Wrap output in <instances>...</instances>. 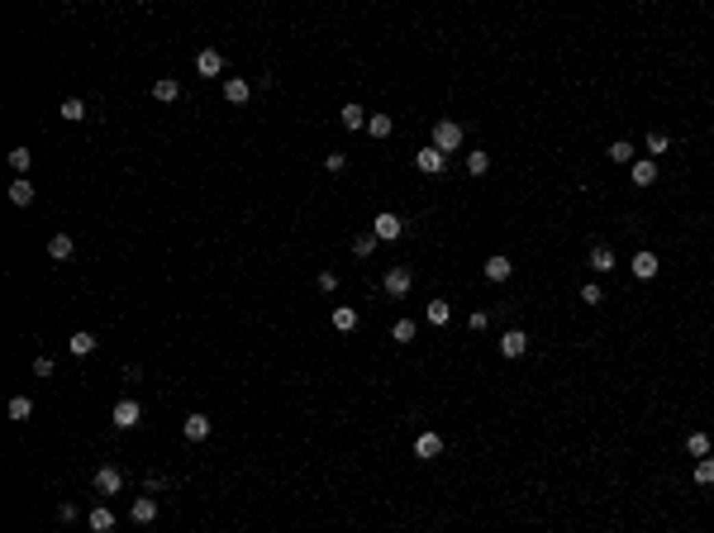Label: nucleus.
Returning <instances> with one entry per match:
<instances>
[{
    "instance_id": "72a5a7b5",
    "label": "nucleus",
    "mask_w": 714,
    "mask_h": 533,
    "mask_svg": "<svg viewBox=\"0 0 714 533\" xmlns=\"http://www.w3.org/2000/svg\"><path fill=\"white\" fill-rule=\"evenodd\" d=\"M696 481H700V486H714V457H700V462H696Z\"/></svg>"
},
{
    "instance_id": "4468645a",
    "label": "nucleus",
    "mask_w": 714,
    "mask_h": 533,
    "mask_svg": "<svg viewBox=\"0 0 714 533\" xmlns=\"http://www.w3.org/2000/svg\"><path fill=\"white\" fill-rule=\"evenodd\" d=\"M248 96H253V86H248L243 77H229V81H224V101H229V105H243Z\"/></svg>"
},
{
    "instance_id": "f704fd0d",
    "label": "nucleus",
    "mask_w": 714,
    "mask_h": 533,
    "mask_svg": "<svg viewBox=\"0 0 714 533\" xmlns=\"http://www.w3.org/2000/svg\"><path fill=\"white\" fill-rule=\"evenodd\" d=\"M667 148H672V138H667L662 129H652V133H648V153H667Z\"/></svg>"
},
{
    "instance_id": "e433bc0d",
    "label": "nucleus",
    "mask_w": 714,
    "mask_h": 533,
    "mask_svg": "<svg viewBox=\"0 0 714 533\" xmlns=\"http://www.w3.org/2000/svg\"><path fill=\"white\" fill-rule=\"evenodd\" d=\"M343 167H348V157H343V153H329V157H324V172H333V177H338Z\"/></svg>"
},
{
    "instance_id": "1a4fd4ad",
    "label": "nucleus",
    "mask_w": 714,
    "mask_h": 533,
    "mask_svg": "<svg viewBox=\"0 0 714 533\" xmlns=\"http://www.w3.org/2000/svg\"><path fill=\"white\" fill-rule=\"evenodd\" d=\"M628 177H633V186H652V181H657V162H652V157H638V162L628 167Z\"/></svg>"
},
{
    "instance_id": "a19ab883",
    "label": "nucleus",
    "mask_w": 714,
    "mask_h": 533,
    "mask_svg": "<svg viewBox=\"0 0 714 533\" xmlns=\"http://www.w3.org/2000/svg\"><path fill=\"white\" fill-rule=\"evenodd\" d=\"M58 519H62V524H72V519H77V505H72V500H62V505H58Z\"/></svg>"
},
{
    "instance_id": "393cba45",
    "label": "nucleus",
    "mask_w": 714,
    "mask_h": 533,
    "mask_svg": "<svg viewBox=\"0 0 714 533\" xmlns=\"http://www.w3.org/2000/svg\"><path fill=\"white\" fill-rule=\"evenodd\" d=\"M58 114H62V119H67V124H77V119H86V101H81V96H67V101H62V109H58Z\"/></svg>"
},
{
    "instance_id": "473e14b6",
    "label": "nucleus",
    "mask_w": 714,
    "mask_h": 533,
    "mask_svg": "<svg viewBox=\"0 0 714 533\" xmlns=\"http://www.w3.org/2000/svg\"><path fill=\"white\" fill-rule=\"evenodd\" d=\"M414 333H419L414 320H396V328H391V338H396V343H414Z\"/></svg>"
},
{
    "instance_id": "79ce46f5",
    "label": "nucleus",
    "mask_w": 714,
    "mask_h": 533,
    "mask_svg": "<svg viewBox=\"0 0 714 533\" xmlns=\"http://www.w3.org/2000/svg\"><path fill=\"white\" fill-rule=\"evenodd\" d=\"M467 324H472V328H486V324H491V315H486V310H472V320H467Z\"/></svg>"
},
{
    "instance_id": "c756f323",
    "label": "nucleus",
    "mask_w": 714,
    "mask_h": 533,
    "mask_svg": "<svg viewBox=\"0 0 714 533\" xmlns=\"http://www.w3.org/2000/svg\"><path fill=\"white\" fill-rule=\"evenodd\" d=\"M377 243H381L377 233H357V238H353V252H357V257H372V252H377Z\"/></svg>"
},
{
    "instance_id": "9b49d317",
    "label": "nucleus",
    "mask_w": 714,
    "mask_h": 533,
    "mask_svg": "<svg viewBox=\"0 0 714 533\" xmlns=\"http://www.w3.org/2000/svg\"><path fill=\"white\" fill-rule=\"evenodd\" d=\"M628 272H633V276H638V281H652V276H657V272H662V267H657V252H638V257H633V267H628Z\"/></svg>"
},
{
    "instance_id": "423d86ee",
    "label": "nucleus",
    "mask_w": 714,
    "mask_h": 533,
    "mask_svg": "<svg viewBox=\"0 0 714 533\" xmlns=\"http://www.w3.org/2000/svg\"><path fill=\"white\" fill-rule=\"evenodd\" d=\"M510 272H514V262L505 257V252H491V257H486V281L500 286V281H510Z\"/></svg>"
},
{
    "instance_id": "ddd939ff",
    "label": "nucleus",
    "mask_w": 714,
    "mask_h": 533,
    "mask_svg": "<svg viewBox=\"0 0 714 533\" xmlns=\"http://www.w3.org/2000/svg\"><path fill=\"white\" fill-rule=\"evenodd\" d=\"M528 352V338L519 333V328H510L505 338H500V357H524Z\"/></svg>"
},
{
    "instance_id": "2eb2a0df",
    "label": "nucleus",
    "mask_w": 714,
    "mask_h": 533,
    "mask_svg": "<svg viewBox=\"0 0 714 533\" xmlns=\"http://www.w3.org/2000/svg\"><path fill=\"white\" fill-rule=\"evenodd\" d=\"M10 205H19V210L34 205V186H29V177H14V181H10Z\"/></svg>"
},
{
    "instance_id": "6e6552de",
    "label": "nucleus",
    "mask_w": 714,
    "mask_h": 533,
    "mask_svg": "<svg viewBox=\"0 0 714 533\" xmlns=\"http://www.w3.org/2000/svg\"><path fill=\"white\" fill-rule=\"evenodd\" d=\"M196 72H201V77H219V72H224V57H219V48H201V57H196Z\"/></svg>"
},
{
    "instance_id": "39448f33",
    "label": "nucleus",
    "mask_w": 714,
    "mask_h": 533,
    "mask_svg": "<svg viewBox=\"0 0 714 533\" xmlns=\"http://www.w3.org/2000/svg\"><path fill=\"white\" fill-rule=\"evenodd\" d=\"M400 229H405V224H400L396 214H377V219H372V233H377L381 243H396V238H400Z\"/></svg>"
},
{
    "instance_id": "5701e85b",
    "label": "nucleus",
    "mask_w": 714,
    "mask_h": 533,
    "mask_svg": "<svg viewBox=\"0 0 714 533\" xmlns=\"http://www.w3.org/2000/svg\"><path fill=\"white\" fill-rule=\"evenodd\" d=\"M591 267H596L600 276H605V272H614V252L605 248V243H596V248H591Z\"/></svg>"
},
{
    "instance_id": "4c0bfd02",
    "label": "nucleus",
    "mask_w": 714,
    "mask_h": 533,
    "mask_svg": "<svg viewBox=\"0 0 714 533\" xmlns=\"http://www.w3.org/2000/svg\"><path fill=\"white\" fill-rule=\"evenodd\" d=\"M314 281H319V291H338V272H319Z\"/></svg>"
},
{
    "instance_id": "c9c22d12",
    "label": "nucleus",
    "mask_w": 714,
    "mask_h": 533,
    "mask_svg": "<svg viewBox=\"0 0 714 533\" xmlns=\"http://www.w3.org/2000/svg\"><path fill=\"white\" fill-rule=\"evenodd\" d=\"M143 491H148V495L167 491V476H162V471H148V476H143Z\"/></svg>"
},
{
    "instance_id": "9d476101",
    "label": "nucleus",
    "mask_w": 714,
    "mask_h": 533,
    "mask_svg": "<svg viewBox=\"0 0 714 533\" xmlns=\"http://www.w3.org/2000/svg\"><path fill=\"white\" fill-rule=\"evenodd\" d=\"M72 252H77L72 233H53V238H48V257H53V262H67Z\"/></svg>"
},
{
    "instance_id": "cd10ccee",
    "label": "nucleus",
    "mask_w": 714,
    "mask_h": 533,
    "mask_svg": "<svg viewBox=\"0 0 714 533\" xmlns=\"http://www.w3.org/2000/svg\"><path fill=\"white\" fill-rule=\"evenodd\" d=\"M10 419H19V424L34 419V400H29V395H14V400H10Z\"/></svg>"
},
{
    "instance_id": "c85d7f7f",
    "label": "nucleus",
    "mask_w": 714,
    "mask_h": 533,
    "mask_svg": "<svg viewBox=\"0 0 714 533\" xmlns=\"http://www.w3.org/2000/svg\"><path fill=\"white\" fill-rule=\"evenodd\" d=\"M467 172L472 177H486L491 172V153H467Z\"/></svg>"
},
{
    "instance_id": "a878e982",
    "label": "nucleus",
    "mask_w": 714,
    "mask_h": 533,
    "mask_svg": "<svg viewBox=\"0 0 714 533\" xmlns=\"http://www.w3.org/2000/svg\"><path fill=\"white\" fill-rule=\"evenodd\" d=\"M391 129H396L391 114H372V119H367V133H372V138H391Z\"/></svg>"
},
{
    "instance_id": "f8f14e48",
    "label": "nucleus",
    "mask_w": 714,
    "mask_h": 533,
    "mask_svg": "<svg viewBox=\"0 0 714 533\" xmlns=\"http://www.w3.org/2000/svg\"><path fill=\"white\" fill-rule=\"evenodd\" d=\"M438 452H443V438H438V433H419V443H414V457H419V462H433Z\"/></svg>"
},
{
    "instance_id": "0eeeda50",
    "label": "nucleus",
    "mask_w": 714,
    "mask_h": 533,
    "mask_svg": "<svg viewBox=\"0 0 714 533\" xmlns=\"http://www.w3.org/2000/svg\"><path fill=\"white\" fill-rule=\"evenodd\" d=\"M96 491H101V495L124 491V471H119V467H101V471H96Z\"/></svg>"
},
{
    "instance_id": "6ab92c4d",
    "label": "nucleus",
    "mask_w": 714,
    "mask_h": 533,
    "mask_svg": "<svg viewBox=\"0 0 714 533\" xmlns=\"http://www.w3.org/2000/svg\"><path fill=\"white\" fill-rule=\"evenodd\" d=\"M610 162H624V167H633V162H638V148H633L628 138H614V143H610Z\"/></svg>"
},
{
    "instance_id": "4be33fe9",
    "label": "nucleus",
    "mask_w": 714,
    "mask_h": 533,
    "mask_svg": "<svg viewBox=\"0 0 714 533\" xmlns=\"http://www.w3.org/2000/svg\"><path fill=\"white\" fill-rule=\"evenodd\" d=\"M86 524H91V533H110V529H114V515H110L105 505H96V510L86 515Z\"/></svg>"
},
{
    "instance_id": "bb28decb",
    "label": "nucleus",
    "mask_w": 714,
    "mask_h": 533,
    "mask_svg": "<svg viewBox=\"0 0 714 533\" xmlns=\"http://www.w3.org/2000/svg\"><path fill=\"white\" fill-rule=\"evenodd\" d=\"M333 328H338V333H353V328H357V310L338 305V310H333Z\"/></svg>"
},
{
    "instance_id": "dca6fc26",
    "label": "nucleus",
    "mask_w": 714,
    "mask_h": 533,
    "mask_svg": "<svg viewBox=\"0 0 714 533\" xmlns=\"http://www.w3.org/2000/svg\"><path fill=\"white\" fill-rule=\"evenodd\" d=\"M67 352H72V357H91V352H96V333H86V328L72 333V338H67Z\"/></svg>"
},
{
    "instance_id": "aec40b11",
    "label": "nucleus",
    "mask_w": 714,
    "mask_h": 533,
    "mask_svg": "<svg viewBox=\"0 0 714 533\" xmlns=\"http://www.w3.org/2000/svg\"><path fill=\"white\" fill-rule=\"evenodd\" d=\"M181 433H186L191 443H205V438H209V419H205V415H186V424H181Z\"/></svg>"
},
{
    "instance_id": "7c9ffc66",
    "label": "nucleus",
    "mask_w": 714,
    "mask_h": 533,
    "mask_svg": "<svg viewBox=\"0 0 714 533\" xmlns=\"http://www.w3.org/2000/svg\"><path fill=\"white\" fill-rule=\"evenodd\" d=\"M29 162H34V153H29V148H14V153H10V167H14L19 177H29Z\"/></svg>"
},
{
    "instance_id": "2f4dec72",
    "label": "nucleus",
    "mask_w": 714,
    "mask_h": 533,
    "mask_svg": "<svg viewBox=\"0 0 714 533\" xmlns=\"http://www.w3.org/2000/svg\"><path fill=\"white\" fill-rule=\"evenodd\" d=\"M686 452H691V457H710V438H705V433H691V438H686Z\"/></svg>"
},
{
    "instance_id": "7ed1b4c3",
    "label": "nucleus",
    "mask_w": 714,
    "mask_h": 533,
    "mask_svg": "<svg viewBox=\"0 0 714 533\" xmlns=\"http://www.w3.org/2000/svg\"><path fill=\"white\" fill-rule=\"evenodd\" d=\"M443 162H448V153H438V148H433V143H429V148H419V153H414V167H419V172H424V177H438V172H443Z\"/></svg>"
},
{
    "instance_id": "f3484780",
    "label": "nucleus",
    "mask_w": 714,
    "mask_h": 533,
    "mask_svg": "<svg viewBox=\"0 0 714 533\" xmlns=\"http://www.w3.org/2000/svg\"><path fill=\"white\" fill-rule=\"evenodd\" d=\"M129 515H133V524H153V519H157V500H153V495H138Z\"/></svg>"
},
{
    "instance_id": "ea45409f",
    "label": "nucleus",
    "mask_w": 714,
    "mask_h": 533,
    "mask_svg": "<svg viewBox=\"0 0 714 533\" xmlns=\"http://www.w3.org/2000/svg\"><path fill=\"white\" fill-rule=\"evenodd\" d=\"M34 376H53V357H34Z\"/></svg>"
},
{
    "instance_id": "a211bd4d",
    "label": "nucleus",
    "mask_w": 714,
    "mask_h": 533,
    "mask_svg": "<svg viewBox=\"0 0 714 533\" xmlns=\"http://www.w3.org/2000/svg\"><path fill=\"white\" fill-rule=\"evenodd\" d=\"M367 119H372V114H367L362 105H343L338 109V124H343V129H367Z\"/></svg>"
},
{
    "instance_id": "b1692460",
    "label": "nucleus",
    "mask_w": 714,
    "mask_h": 533,
    "mask_svg": "<svg viewBox=\"0 0 714 533\" xmlns=\"http://www.w3.org/2000/svg\"><path fill=\"white\" fill-rule=\"evenodd\" d=\"M424 320H429V324H438V328H443V324L452 320V305H448V300H429V310H424Z\"/></svg>"
},
{
    "instance_id": "412c9836",
    "label": "nucleus",
    "mask_w": 714,
    "mask_h": 533,
    "mask_svg": "<svg viewBox=\"0 0 714 533\" xmlns=\"http://www.w3.org/2000/svg\"><path fill=\"white\" fill-rule=\"evenodd\" d=\"M153 96H157V101H177V96H181V81H177V77H157V81H153Z\"/></svg>"
},
{
    "instance_id": "f257e3e1",
    "label": "nucleus",
    "mask_w": 714,
    "mask_h": 533,
    "mask_svg": "<svg viewBox=\"0 0 714 533\" xmlns=\"http://www.w3.org/2000/svg\"><path fill=\"white\" fill-rule=\"evenodd\" d=\"M433 148L438 153H457L462 148V124L457 119H438L433 124Z\"/></svg>"
},
{
    "instance_id": "20e7f679",
    "label": "nucleus",
    "mask_w": 714,
    "mask_h": 533,
    "mask_svg": "<svg viewBox=\"0 0 714 533\" xmlns=\"http://www.w3.org/2000/svg\"><path fill=\"white\" fill-rule=\"evenodd\" d=\"M381 286H386V296H409V286H414V272H409V267H391Z\"/></svg>"
},
{
    "instance_id": "58836bf2",
    "label": "nucleus",
    "mask_w": 714,
    "mask_h": 533,
    "mask_svg": "<svg viewBox=\"0 0 714 533\" xmlns=\"http://www.w3.org/2000/svg\"><path fill=\"white\" fill-rule=\"evenodd\" d=\"M581 300H586V305H600V286H596V281H591V286H581Z\"/></svg>"
},
{
    "instance_id": "f03ea898",
    "label": "nucleus",
    "mask_w": 714,
    "mask_h": 533,
    "mask_svg": "<svg viewBox=\"0 0 714 533\" xmlns=\"http://www.w3.org/2000/svg\"><path fill=\"white\" fill-rule=\"evenodd\" d=\"M110 424L114 428H138L143 424V405H138V400H119L114 415H110Z\"/></svg>"
}]
</instances>
